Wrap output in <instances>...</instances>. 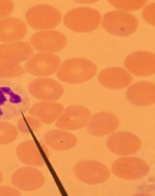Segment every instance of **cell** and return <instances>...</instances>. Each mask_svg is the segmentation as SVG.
<instances>
[{
  "label": "cell",
  "mask_w": 155,
  "mask_h": 196,
  "mask_svg": "<svg viewBox=\"0 0 155 196\" xmlns=\"http://www.w3.org/2000/svg\"><path fill=\"white\" fill-rule=\"evenodd\" d=\"M28 90L34 97L41 100L53 101L62 96L64 89L57 81L48 78H39L32 81L29 84Z\"/></svg>",
  "instance_id": "11"
},
{
  "label": "cell",
  "mask_w": 155,
  "mask_h": 196,
  "mask_svg": "<svg viewBox=\"0 0 155 196\" xmlns=\"http://www.w3.org/2000/svg\"><path fill=\"white\" fill-rule=\"evenodd\" d=\"M29 104L28 96L20 85L0 79V120L20 116L28 110Z\"/></svg>",
  "instance_id": "1"
},
{
  "label": "cell",
  "mask_w": 155,
  "mask_h": 196,
  "mask_svg": "<svg viewBox=\"0 0 155 196\" xmlns=\"http://www.w3.org/2000/svg\"><path fill=\"white\" fill-rule=\"evenodd\" d=\"M107 145L112 152L120 155H127L137 153L141 146V142L135 135L130 133L120 132L108 138Z\"/></svg>",
  "instance_id": "12"
},
{
  "label": "cell",
  "mask_w": 155,
  "mask_h": 196,
  "mask_svg": "<svg viewBox=\"0 0 155 196\" xmlns=\"http://www.w3.org/2000/svg\"><path fill=\"white\" fill-rule=\"evenodd\" d=\"M20 130L25 133H29L37 130L41 126V122L32 116H24L20 118L17 123Z\"/></svg>",
  "instance_id": "25"
},
{
  "label": "cell",
  "mask_w": 155,
  "mask_h": 196,
  "mask_svg": "<svg viewBox=\"0 0 155 196\" xmlns=\"http://www.w3.org/2000/svg\"><path fill=\"white\" fill-rule=\"evenodd\" d=\"M16 151L18 158L25 164L39 166L45 163L40 148L33 140L21 143L17 147Z\"/></svg>",
  "instance_id": "21"
},
{
  "label": "cell",
  "mask_w": 155,
  "mask_h": 196,
  "mask_svg": "<svg viewBox=\"0 0 155 196\" xmlns=\"http://www.w3.org/2000/svg\"><path fill=\"white\" fill-rule=\"evenodd\" d=\"M127 98L132 103L137 106H147L155 102V85L147 81L137 82L130 86L127 93Z\"/></svg>",
  "instance_id": "16"
},
{
  "label": "cell",
  "mask_w": 155,
  "mask_h": 196,
  "mask_svg": "<svg viewBox=\"0 0 155 196\" xmlns=\"http://www.w3.org/2000/svg\"><path fill=\"white\" fill-rule=\"evenodd\" d=\"M11 181L16 188L24 191H31L41 188L45 182L43 174L31 167L18 169L12 175Z\"/></svg>",
  "instance_id": "14"
},
{
  "label": "cell",
  "mask_w": 155,
  "mask_h": 196,
  "mask_svg": "<svg viewBox=\"0 0 155 196\" xmlns=\"http://www.w3.org/2000/svg\"><path fill=\"white\" fill-rule=\"evenodd\" d=\"M46 144L51 148L57 150H64L74 147L77 144V139L68 132L54 130L47 132L44 136Z\"/></svg>",
  "instance_id": "22"
},
{
  "label": "cell",
  "mask_w": 155,
  "mask_h": 196,
  "mask_svg": "<svg viewBox=\"0 0 155 196\" xmlns=\"http://www.w3.org/2000/svg\"><path fill=\"white\" fill-rule=\"evenodd\" d=\"M155 3H152L147 5L142 12L144 20L154 26L155 25Z\"/></svg>",
  "instance_id": "27"
},
{
  "label": "cell",
  "mask_w": 155,
  "mask_h": 196,
  "mask_svg": "<svg viewBox=\"0 0 155 196\" xmlns=\"http://www.w3.org/2000/svg\"><path fill=\"white\" fill-rule=\"evenodd\" d=\"M18 135V130L15 126L4 120H0V144L13 142Z\"/></svg>",
  "instance_id": "24"
},
{
  "label": "cell",
  "mask_w": 155,
  "mask_h": 196,
  "mask_svg": "<svg viewBox=\"0 0 155 196\" xmlns=\"http://www.w3.org/2000/svg\"><path fill=\"white\" fill-rule=\"evenodd\" d=\"M61 63L59 58L49 53H36L28 60L25 65V71L38 76H49L57 71Z\"/></svg>",
  "instance_id": "9"
},
{
  "label": "cell",
  "mask_w": 155,
  "mask_h": 196,
  "mask_svg": "<svg viewBox=\"0 0 155 196\" xmlns=\"http://www.w3.org/2000/svg\"><path fill=\"white\" fill-rule=\"evenodd\" d=\"M74 171L79 180L90 184L103 183L108 179L110 175V171L105 166L90 160L77 163L74 167Z\"/></svg>",
  "instance_id": "6"
},
{
  "label": "cell",
  "mask_w": 155,
  "mask_h": 196,
  "mask_svg": "<svg viewBox=\"0 0 155 196\" xmlns=\"http://www.w3.org/2000/svg\"><path fill=\"white\" fill-rule=\"evenodd\" d=\"M3 180V175L2 173L0 171V184L2 182Z\"/></svg>",
  "instance_id": "30"
},
{
  "label": "cell",
  "mask_w": 155,
  "mask_h": 196,
  "mask_svg": "<svg viewBox=\"0 0 155 196\" xmlns=\"http://www.w3.org/2000/svg\"><path fill=\"white\" fill-rule=\"evenodd\" d=\"M27 27L21 19L8 17L0 20V41L12 42L21 40L25 35Z\"/></svg>",
  "instance_id": "19"
},
{
  "label": "cell",
  "mask_w": 155,
  "mask_h": 196,
  "mask_svg": "<svg viewBox=\"0 0 155 196\" xmlns=\"http://www.w3.org/2000/svg\"><path fill=\"white\" fill-rule=\"evenodd\" d=\"M30 42L36 50L55 52L63 49L67 43L65 35L55 30L41 31L34 34L31 38Z\"/></svg>",
  "instance_id": "13"
},
{
  "label": "cell",
  "mask_w": 155,
  "mask_h": 196,
  "mask_svg": "<svg viewBox=\"0 0 155 196\" xmlns=\"http://www.w3.org/2000/svg\"><path fill=\"white\" fill-rule=\"evenodd\" d=\"M114 6L125 11H133L141 8L147 0H108Z\"/></svg>",
  "instance_id": "26"
},
{
  "label": "cell",
  "mask_w": 155,
  "mask_h": 196,
  "mask_svg": "<svg viewBox=\"0 0 155 196\" xmlns=\"http://www.w3.org/2000/svg\"><path fill=\"white\" fill-rule=\"evenodd\" d=\"M89 110L80 105H73L66 108L57 119L55 125L63 130H75L87 126L91 118Z\"/></svg>",
  "instance_id": "8"
},
{
  "label": "cell",
  "mask_w": 155,
  "mask_h": 196,
  "mask_svg": "<svg viewBox=\"0 0 155 196\" xmlns=\"http://www.w3.org/2000/svg\"><path fill=\"white\" fill-rule=\"evenodd\" d=\"M19 195V192L13 188L6 186L0 187V196Z\"/></svg>",
  "instance_id": "29"
},
{
  "label": "cell",
  "mask_w": 155,
  "mask_h": 196,
  "mask_svg": "<svg viewBox=\"0 0 155 196\" xmlns=\"http://www.w3.org/2000/svg\"><path fill=\"white\" fill-rule=\"evenodd\" d=\"M25 18L28 24L33 29H48L59 24L61 15L59 11L53 6L40 4L29 9L26 13Z\"/></svg>",
  "instance_id": "5"
},
{
  "label": "cell",
  "mask_w": 155,
  "mask_h": 196,
  "mask_svg": "<svg viewBox=\"0 0 155 196\" xmlns=\"http://www.w3.org/2000/svg\"><path fill=\"white\" fill-rule=\"evenodd\" d=\"M25 69L18 63L0 61V79L14 78L25 74Z\"/></svg>",
  "instance_id": "23"
},
{
  "label": "cell",
  "mask_w": 155,
  "mask_h": 196,
  "mask_svg": "<svg viewBox=\"0 0 155 196\" xmlns=\"http://www.w3.org/2000/svg\"><path fill=\"white\" fill-rule=\"evenodd\" d=\"M100 83L104 87L113 89L125 88L133 80L132 76L124 69L113 67L102 70L98 76Z\"/></svg>",
  "instance_id": "18"
},
{
  "label": "cell",
  "mask_w": 155,
  "mask_h": 196,
  "mask_svg": "<svg viewBox=\"0 0 155 196\" xmlns=\"http://www.w3.org/2000/svg\"><path fill=\"white\" fill-rule=\"evenodd\" d=\"M34 50L27 42L0 44V61L14 63L24 61L32 55Z\"/></svg>",
  "instance_id": "17"
},
{
  "label": "cell",
  "mask_w": 155,
  "mask_h": 196,
  "mask_svg": "<svg viewBox=\"0 0 155 196\" xmlns=\"http://www.w3.org/2000/svg\"><path fill=\"white\" fill-rule=\"evenodd\" d=\"M138 25L137 19L133 15L124 11L115 10L104 15L102 26L112 35L125 36L134 32Z\"/></svg>",
  "instance_id": "4"
},
{
  "label": "cell",
  "mask_w": 155,
  "mask_h": 196,
  "mask_svg": "<svg viewBox=\"0 0 155 196\" xmlns=\"http://www.w3.org/2000/svg\"><path fill=\"white\" fill-rule=\"evenodd\" d=\"M14 4L11 0H0V18L10 15L14 8Z\"/></svg>",
  "instance_id": "28"
},
{
  "label": "cell",
  "mask_w": 155,
  "mask_h": 196,
  "mask_svg": "<svg viewBox=\"0 0 155 196\" xmlns=\"http://www.w3.org/2000/svg\"><path fill=\"white\" fill-rule=\"evenodd\" d=\"M124 65L132 74L140 76H151L155 73V56L147 51L132 53L126 58Z\"/></svg>",
  "instance_id": "10"
},
{
  "label": "cell",
  "mask_w": 155,
  "mask_h": 196,
  "mask_svg": "<svg viewBox=\"0 0 155 196\" xmlns=\"http://www.w3.org/2000/svg\"><path fill=\"white\" fill-rule=\"evenodd\" d=\"M102 17L97 10L88 7H77L68 11L64 18V25L78 32L91 31L100 24Z\"/></svg>",
  "instance_id": "3"
},
{
  "label": "cell",
  "mask_w": 155,
  "mask_h": 196,
  "mask_svg": "<svg viewBox=\"0 0 155 196\" xmlns=\"http://www.w3.org/2000/svg\"><path fill=\"white\" fill-rule=\"evenodd\" d=\"M147 164L143 160L135 157L119 158L113 164V173L118 177L127 180L140 178L149 171Z\"/></svg>",
  "instance_id": "7"
},
{
  "label": "cell",
  "mask_w": 155,
  "mask_h": 196,
  "mask_svg": "<svg viewBox=\"0 0 155 196\" xmlns=\"http://www.w3.org/2000/svg\"><path fill=\"white\" fill-rule=\"evenodd\" d=\"M97 71L96 64L87 59L74 58L64 61L57 76L60 80L70 84L82 83L93 78Z\"/></svg>",
  "instance_id": "2"
},
{
  "label": "cell",
  "mask_w": 155,
  "mask_h": 196,
  "mask_svg": "<svg viewBox=\"0 0 155 196\" xmlns=\"http://www.w3.org/2000/svg\"><path fill=\"white\" fill-rule=\"evenodd\" d=\"M63 110L61 104L45 101L35 104L29 110V113L40 122L48 124L57 120Z\"/></svg>",
  "instance_id": "20"
},
{
  "label": "cell",
  "mask_w": 155,
  "mask_h": 196,
  "mask_svg": "<svg viewBox=\"0 0 155 196\" xmlns=\"http://www.w3.org/2000/svg\"><path fill=\"white\" fill-rule=\"evenodd\" d=\"M119 121L114 113L101 112L94 115L90 118L87 129L91 134L103 136L113 133L117 128Z\"/></svg>",
  "instance_id": "15"
}]
</instances>
